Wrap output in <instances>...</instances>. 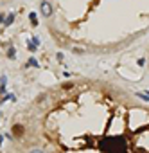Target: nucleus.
Here are the masks:
<instances>
[{
  "label": "nucleus",
  "instance_id": "f257e3e1",
  "mask_svg": "<svg viewBox=\"0 0 149 153\" xmlns=\"http://www.w3.org/2000/svg\"><path fill=\"white\" fill-rule=\"evenodd\" d=\"M41 15L47 16V18L52 15V6L47 2V0H43V2H41Z\"/></svg>",
  "mask_w": 149,
  "mask_h": 153
},
{
  "label": "nucleus",
  "instance_id": "20e7f679",
  "mask_svg": "<svg viewBox=\"0 0 149 153\" xmlns=\"http://www.w3.org/2000/svg\"><path fill=\"white\" fill-rule=\"evenodd\" d=\"M29 18H31V22H33V25H38V24H36V13H31Z\"/></svg>",
  "mask_w": 149,
  "mask_h": 153
},
{
  "label": "nucleus",
  "instance_id": "9b49d317",
  "mask_svg": "<svg viewBox=\"0 0 149 153\" xmlns=\"http://www.w3.org/2000/svg\"><path fill=\"white\" fill-rule=\"evenodd\" d=\"M31 153H41V151H31Z\"/></svg>",
  "mask_w": 149,
  "mask_h": 153
},
{
  "label": "nucleus",
  "instance_id": "423d86ee",
  "mask_svg": "<svg viewBox=\"0 0 149 153\" xmlns=\"http://www.w3.org/2000/svg\"><path fill=\"white\" fill-rule=\"evenodd\" d=\"M29 65H33V67H38V61H36L34 58H31V59H29Z\"/></svg>",
  "mask_w": 149,
  "mask_h": 153
},
{
  "label": "nucleus",
  "instance_id": "39448f33",
  "mask_svg": "<svg viewBox=\"0 0 149 153\" xmlns=\"http://www.w3.org/2000/svg\"><path fill=\"white\" fill-rule=\"evenodd\" d=\"M7 58H11V59L15 58V49H13V47H11V49L7 50Z\"/></svg>",
  "mask_w": 149,
  "mask_h": 153
},
{
  "label": "nucleus",
  "instance_id": "1a4fd4ad",
  "mask_svg": "<svg viewBox=\"0 0 149 153\" xmlns=\"http://www.w3.org/2000/svg\"><path fill=\"white\" fill-rule=\"evenodd\" d=\"M63 88H65V90L67 88H72V83H63Z\"/></svg>",
  "mask_w": 149,
  "mask_h": 153
},
{
  "label": "nucleus",
  "instance_id": "9d476101",
  "mask_svg": "<svg viewBox=\"0 0 149 153\" xmlns=\"http://www.w3.org/2000/svg\"><path fill=\"white\" fill-rule=\"evenodd\" d=\"M0 22H6V18H4V15H0Z\"/></svg>",
  "mask_w": 149,
  "mask_h": 153
},
{
  "label": "nucleus",
  "instance_id": "0eeeda50",
  "mask_svg": "<svg viewBox=\"0 0 149 153\" xmlns=\"http://www.w3.org/2000/svg\"><path fill=\"white\" fill-rule=\"evenodd\" d=\"M138 97L144 99V101H149V96H146V94H138Z\"/></svg>",
  "mask_w": 149,
  "mask_h": 153
},
{
  "label": "nucleus",
  "instance_id": "f03ea898",
  "mask_svg": "<svg viewBox=\"0 0 149 153\" xmlns=\"http://www.w3.org/2000/svg\"><path fill=\"white\" fill-rule=\"evenodd\" d=\"M15 22V13H11V15H7L6 16V22H4V25H11Z\"/></svg>",
  "mask_w": 149,
  "mask_h": 153
},
{
  "label": "nucleus",
  "instance_id": "7ed1b4c3",
  "mask_svg": "<svg viewBox=\"0 0 149 153\" xmlns=\"http://www.w3.org/2000/svg\"><path fill=\"white\" fill-rule=\"evenodd\" d=\"M13 131H15L16 135H22V133H24V128H22V126H15V128H13Z\"/></svg>",
  "mask_w": 149,
  "mask_h": 153
},
{
  "label": "nucleus",
  "instance_id": "6e6552de",
  "mask_svg": "<svg viewBox=\"0 0 149 153\" xmlns=\"http://www.w3.org/2000/svg\"><path fill=\"white\" fill-rule=\"evenodd\" d=\"M74 52H76V54H83L84 50H83V49H77V47H76V49H74Z\"/></svg>",
  "mask_w": 149,
  "mask_h": 153
}]
</instances>
